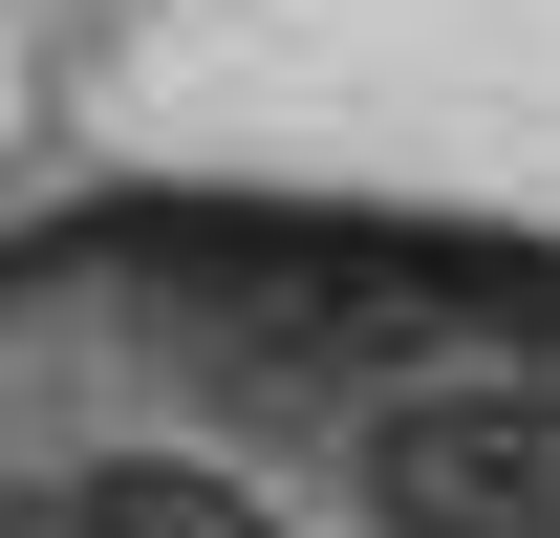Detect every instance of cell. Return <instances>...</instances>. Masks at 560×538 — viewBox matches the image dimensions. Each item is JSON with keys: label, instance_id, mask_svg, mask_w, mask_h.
Segmentation results:
<instances>
[{"label": "cell", "instance_id": "6da1fadb", "mask_svg": "<svg viewBox=\"0 0 560 538\" xmlns=\"http://www.w3.org/2000/svg\"><path fill=\"white\" fill-rule=\"evenodd\" d=\"M346 473L388 538H560V388H388Z\"/></svg>", "mask_w": 560, "mask_h": 538}, {"label": "cell", "instance_id": "7a4b0ae2", "mask_svg": "<svg viewBox=\"0 0 560 538\" xmlns=\"http://www.w3.org/2000/svg\"><path fill=\"white\" fill-rule=\"evenodd\" d=\"M86 538H280V517L195 453H130V473H86Z\"/></svg>", "mask_w": 560, "mask_h": 538}, {"label": "cell", "instance_id": "3957f363", "mask_svg": "<svg viewBox=\"0 0 560 538\" xmlns=\"http://www.w3.org/2000/svg\"><path fill=\"white\" fill-rule=\"evenodd\" d=\"M0 538H86V495H44V473H0Z\"/></svg>", "mask_w": 560, "mask_h": 538}]
</instances>
